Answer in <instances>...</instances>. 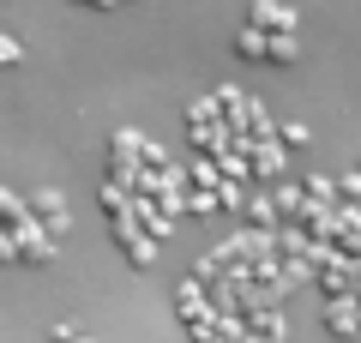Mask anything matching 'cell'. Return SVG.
Listing matches in <instances>:
<instances>
[{
  "mask_svg": "<svg viewBox=\"0 0 361 343\" xmlns=\"http://www.w3.org/2000/svg\"><path fill=\"white\" fill-rule=\"evenodd\" d=\"M0 61H18V42L13 37H0Z\"/></svg>",
  "mask_w": 361,
  "mask_h": 343,
  "instance_id": "obj_1",
  "label": "cell"
},
{
  "mask_svg": "<svg viewBox=\"0 0 361 343\" xmlns=\"http://www.w3.org/2000/svg\"><path fill=\"white\" fill-rule=\"evenodd\" d=\"M61 343H73V337H61Z\"/></svg>",
  "mask_w": 361,
  "mask_h": 343,
  "instance_id": "obj_2",
  "label": "cell"
}]
</instances>
